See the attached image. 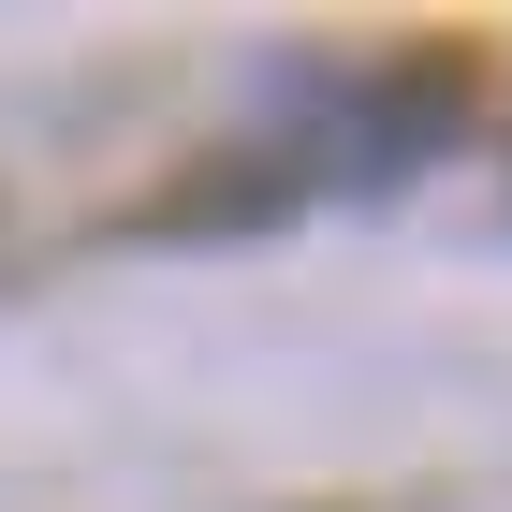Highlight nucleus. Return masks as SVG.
Instances as JSON below:
<instances>
[{
    "mask_svg": "<svg viewBox=\"0 0 512 512\" xmlns=\"http://www.w3.org/2000/svg\"><path fill=\"white\" fill-rule=\"evenodd\" d=\"M322 147H337V176H352V191H410L439 147H469V59H454V44L381 59V74L337 103V132H322Z\"/></svg>",
    "mask_w": 512,
    "mask_h": 512,
    "instance_id": "obj_1",
    "label": "nucleus"
},
{
    "mask_svg": "<svg viewBox=\"0 0 512 512\" xmlns=\"http://www.w3.org/2000/svg\"><path fill=\"white\" fill-rule=\"evenodd\" d=\"M278 205H293V161L235 147L220 176H191V191H176V205H147V220H161V235H220V220H278Z\"/></svg>",
    "mask_w": 512,
    "mask_h": 512,
    "instance_id": "obj_2",
    "label": "nucleus"
}]
</instances>
